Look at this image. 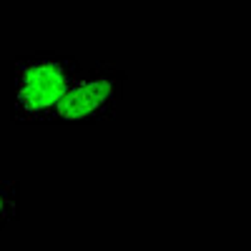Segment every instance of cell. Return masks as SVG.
I'll list each match as a JSON object with an SVG mask.
<instances>
[{"instance_id": "1", "label": "cell", "mask_w": 251, "mask_h": 251, "mask_svg": "<svg viewBox=\"0 0 251 251\" xmlns=\"http://www.w3.org/2000/svg\"><path fill=\"white\" fill-rule=\"evenodd\" d=\"M80 63L55 50L25 53L10 63V118L20 126L55 123Z\"/></svg>"}, {"instance_id": "2", "label": "cell", "mask_w": 251, "mask_h": 251, "mask_svg": "<svg viewBox=\"0 0 251 251\" xmlns=\"http://www.w3.org/2000/svg\"><path fill=\"white\" fill-rule=\"evenodd\" d=\"M126 75L116 63L98 60L80 66L63 98L55 123L60 126H100L118 116L126 96Z\"/></svg>"}, {"instance_id": "3", "label": "cell", "mask_w": 251, "mask_h": 251, "mask_svg": "<svg viewBox=\"0 0 251 251\" xmlns=\"http://www.w3.org/2000/svg\"><path fill=\"white\" fill-rule=\"evenodd\" d=\"M20 219V181L0 178V234Z\"/></svg>"}]
</instances>
